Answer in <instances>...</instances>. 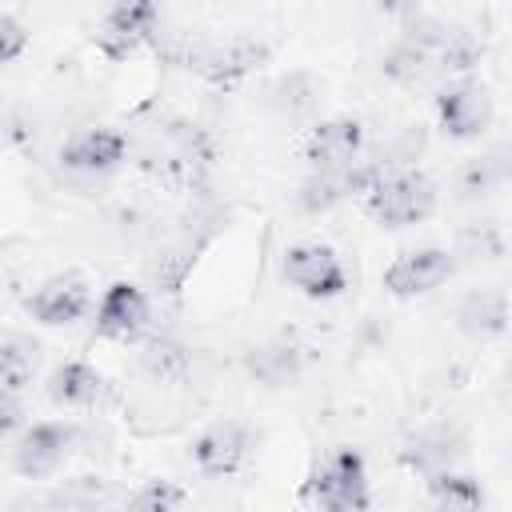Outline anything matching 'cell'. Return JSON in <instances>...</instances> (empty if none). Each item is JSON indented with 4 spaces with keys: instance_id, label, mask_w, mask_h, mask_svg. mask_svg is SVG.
<instances>
[{
    "instance_id": "5",
    "label": "cell",
    "mask_w": 512,
    "mask_h": 512,
    "mask_svg": "<svg viewBox=\"0 0 512 512\" xmlns=\"http://www.w3.org/2000/svg\"><path fill=\"white\" fill-rule=\"evenodd\" d=\"M280 272L308 300H336L348 288V268L328 244H292L280 260Z\"/></svg>"
},
{
    "instance_id": "21",
    "label": "cell",
    "mask_w": 512,
    "mask_h": 512,
    "mask_svg": "<svg viewBox=\"0 0 512 512\" xmlns=\"http://www.w3.org/2000/svg\"><path fill=\"white\" fill-rule=\"evenodd\" d=\"M140 368L152 376V380H180L188 372V348L180 340H168V336H152L140 352Z\"/></svg>"
},
{
    "instance_id": "14",
    "label": "cell",
    "mask_w": 512,
    "mask_h": 512,
    "mask_svg": "<svg viewBox=\"0 0 512 512\" xmlns=\"http://www.w3.org/2000/svg\"><path fill=\"white\" fill-rule=\"evenodd\" d=\"M208 240H212L208 228H180L176 236H168V240L156 248L152 264H148V280H152V288L164 292V296L180 292L184 280H188V272L196 268L200 252L208 248Z\"/></svg>"
},
{
    "instance_id": "27",
    "label": "cell",
    "mask_w": 512,
    "mask_h": 512,
    "mask_svg": "<svg viewBox=\"0 0 512 512\" xmlns=\"http://www.w3.org/2000/svg\"><path fill=\"white\" fill-rule=\"evenodd\" d=\"M372 4H376V12H384L392 20H412L420 12V0H372Z\"/></svg>"
},
{
    "instance_id": "13",
    "label": "cell",
    "mask_w": 512,
    "mask_h": 512,
    "mask_svg": "<svg viewBox=\"0 0 512 512\" xmlns=\"http://www.w3.org/2000/svg\"><path fill=\"white\" fill-rule=\"evenodd\" d=\"M364 144H368V132L360 120L352 116H332V120H320L308 140H304V160L312 168H344L352 164L356 156H364Z\"/></svg>"
},
{
    "instance_id": "17",
    "label": "cell",
    "mask_w": 512,
    "mask_h": 512,
    "mask_svg": "<svg viewBox=\"0 0 512 512\" xmlns=\"http://www.w3.org/2000/svg\"><path fill=\"white\" fill-rule=\"evenodd\" d=\"M424 488H428V496H432L436 508H452V512H476V508H484L480 480L468 476V472H460L456 464L428 472L424 476Z\"/></svg>"
},
{
    "instance_id": "15",
    "label": "cell",
    "mask_w": 512,
    "mask_h": 512,
    "mask_svg": "<svg viewBox=\"0 0 512 512\" xmlns=\"http://www.w3.org/2000/svg\"><path fill=\"white\" fill-rule=\"evenodd\" d=\"M104 396V376L88 360H64L48 376V400L60 408H88Z\"/></svg>"
},
{
    "instance_id": "8",
    "label": "cell",
    "mask_w": 512,
    "mask_h": 512,
    "mask_svg": "<svg viewBox=\"0 0 512 512\" xmlns=\"http://www.w3.org/2000/svg\"><path fill=\"white\" fill-rule=\"evenodd\" d=\"M452 272H456V252L452 248H440V244L408 248L384 268V292L400 296V300L424 296V292H436Z\"/></svg>"
},
{
    "instance_id": "11",
    "label": "cell",
    "mask_w": 512,
    "mask_h": 512,
    "mask_svg": "<svg viewBox=\"0 0 512 512\" xmlns=\"http://www.w3.org/2000/svg\"><path fill=\"white\" fill-rule=\"evenodd\" d=\"M92 304V292H88V280L76 276V272H64V276H48L44 284H36V292L24 300L28 316L44 328H68L76 324Z\"/></svg>"
},
{
    "instance_id": "12",
    "label": "cell",
    "mask_w": 512,
    "mask_h": 512,
    "mask_svg": "<svg viewBox=\"0 0 512 512\" xmlns=\"http://www.w3.org/2000/svg\"><path fill=\"white\" fill-rule=\"evenodd\" d=\"M144 328H148V292L128 280L108 284L96 304V336L132 344V340H140Z\"/></svg>"
},
{
    "instance_id": "20",
    "label": "cell",
    "mask_w": 512,
    "mask_h": 512,
    "mask_svg": "<svg viewBox=\"0 0 512 512\" xmlns=\"http://www.w3.org/2000/svg\"><path fill=\"white\" fill-rule=\"evenodd\" d=\"M456 452H460V448H452V436H448V432H420L416 440L404 444L400 460H404L412 472L428 476V472H436V468L456 464Z\"/></svg>"
},
{
    "instance_id": "26",
    "label": "cell",
    "mask_w": 512,
    "mask_h": 512,
    "mask_svg": "<svg viewBox=\"0 0 512 512\" xmlns=\"http://www.w3.org/2000/svg\"><path fill=\"white\" fill-rule=\"evenodd\" d=\"M20 424H24V400H20V388L0 384V440H8Z\"/></svg>"
},
{
    "instance_id": "3",
    "label": "cell",
    "mask_w": 512,
    "mask_h": 512,
    "mask_svg": "<svg viewBox=\"0 0 512 512\" xmlns=\"http://www.w3.org/2000/svg\"><path fill=\"white\" fill-rule=\"evenodd\" d=\"M304 504L328 508V512H352L368 508V468L356 448H336L328 452L304 480Z\"/></svg>"
},
{
    "instance_id": "7",
    "label": "cell",
    "mask_w": 512,
    "mask_h": 512,
    "mask_svg": "<svg viewBox=\"0 0 512 512\" xmlns=\"http://www.w3.org/2000/svg\"><path fill=\"white\" fill-rule=\"evenodd\" d=\"M76 448V428L64 420H40L20 432L12 448V472L24 480H48L64 468V460Z\"/></svg>"
},
{
    "instance_id": "25",
    "label": "cell",
    "mask_w": 512,
    "mask_h": 512,
    "mask_svg": "<svg viewBox=\"0 0 512 512\" xmlns=\"http://www.w3.org/2000/svg\"><path fill=\"white\" fill-rule=\"evenodd\" d=\"M464 244H468L472 260H500L504 256V232L496 224H480V228L464 232Z\"/></svg>"
},
{
    "instance_id": "24",
    "label": "cell",
    "mask_w": 512,
    "mask_h": 512,
    "mask_svg": "<svg viewBox=\"0 0 512 512\" xmlns=\"http://www.w3.org/2000/svg\"><path fill=\"white\" fill-rule=\"evenodd\" d=\"M24 52H28V28H24V20L12 16V12H0V68L12 64V60H20Z\"/></svg>"
},
{
    "instance_id": "23",
    "label": "cell",
    "mask_w": 512,
    "mask_h": 512,
    "mask_svg": "<svg viewBox=\"0 0 512 512\" xmlns=\"http://www.w3.org/2000/svg\"><path fill=\"white\" fill-rule=\"evenodd\" d=\"M184 500H188V492L172 480H144L136 492L124 496V504H132V508H180Z\"/></svg>"
},
{
    "instance_id": "18",
    "label": "cell",
    "mask_w": 512,
    "mask_h": 512,
    "mask_svg": "<svg viewBox=\"0 0 512 512\" xmlns=\"http://www.w3.org/2000/svg\"><path fill=\"white\" fill-rule=\"evenodd\" d=\"M456 320H460V328L468 336H480V340L504 336V328H508V296L500 288H480V292L464 296Z\"/></svg>"
},
{
    "instance_id": "6",
    "label": "cell",
    "mask_w": 512,
    "mask_h": 512,
    "mask_svg": "<svg viewBox=\"0 0 512 512\" xmlns=\"http://www.w3.org/2000/svg\"><path fill=\"white\" fill-rule=\"evenodd\" d=\"M492 96L476 80H448L436 88V124L448 140H480L492 128Z\"/></svg>"
},
{
    "instance_id": "10",
    "label": "cell",
    "mask_w": 512,
    "mask_h": 512,
    "mask_svg": "<svg viewBox=\"0 0 512 512\" xmlns=\"http://www.w3.org/2000/svg\"><path fill=\"white\" fill-rule=\"evenodd\" d=\"M60 168L76 176H104L128 160V136L116 128H84L60 144Z\"/></svg>"
},
{
    "instance_id": "16",
    "label": "cell",
    "mask_w": 512,
    "mask_h": 512,
    "mask_svg": "<svg viewBox=\"0 0 512 512\" xmlns=\"http://www.w3.org/2000/svg\"><path fill=\"white\" fill-rule=\"evenodd\" d=\"M380 72H384L392 84H400V88H428V84L448 80V76L436 68V60H432L428 52H420L416 44H408L404 36L384 52Z\"/></svg>"
},
{
    "instance_id": "4",
    "label": "cell",
    "mask_w": 512,
    "mask_h": 512,
    "mask_svg": "<svg viewBox=\"0 0 512 512\" xmlns=\"http://www.w3.org/2000/svg\"><path fill=\"white\" fill-rule=\"evenodd\" d=\"M160 0H112L92 32V44L104 60H128L136 48L156 40Z\"/></svg>"
},
{
    "instance_id": "1",
    "label": "cell",
    "mask_w": 512,
    "mask_h": 512,
    "mask_svg": "<svg viewBox=\"0 0 512 512\" xmlns=\"http://www.w3.org/2000/svg\"><path fill=\"white\" fill-rule=\"evenodd\" d=\"M436 204H440V188L420 168H388L364 192V212L380 228H412V224H424L436 212Z\"/></svg>"
},
{
    "instance_id": "19",
    "label": "cell",
    "mask_w": 512,
    "mask_h": 512,
    "mask_svg": "<svg viewBox=\"0 0 512 512\" xmlns=\"http://www.w3.org/2000/svg\"><path fill=\"white\" fill-rule=\"evenodd\" d=\"M40 364V348L36 340H28L24 332H0V384L8 388H28Z\"/></svg>"
},
{
    "instance_id": "2",
    "label": "cell",
    "mask_w": 512,
    "mask_h": 512,
    "mask_svg": "<svg viewBox=\"0 0 512 512\" xmlns=\"http://www.w3.org/2000/svg\"><path fill=\"white\" fill-rule=\"evenodd\" d=\"M272 48L260 36H228V40H188L176 52V64L196 72L208 84H236L260 64H268Z\"/></svg>"
},
{
    "instance_id": "9",
    "label": "cell",
    "mask_w": 512,
    "mask_h": 512,
    "mask_svg": "<svg viewBox=\"0 0 512 512\" xmlns=\"http://www.w3.org/2000/svg\"><path fill=\"white\" fill-rule=\"evenodd\" d=\"M252 428L240 424V420H220V424H208L196 440H192V464L200 476L208 480H224V476H236L244 468V460L252 456Z\"/></svg>"
},
{
    "instance_id": "22",
    "label": "cell",
    "mask_w": 512,
    "mask_h": 512,
    "mask_svg": "<svg viewBox=\"0 0 512 512\" xmlns=\"http://www.w3.org/2000/svg\"><path fill=\"white\" fill-rule=\"evenodd\" d=\"M504 148H496L492 156H476L464 172H460V196L464 200H476V196H488L492 188L504 184Z\"/></svg>"
}]
</instances>
